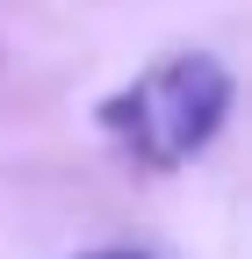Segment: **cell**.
Listing matches in <instances>:
<instances>
[{
    "label": "cell",
    "instance_id": "1",
    "mask_svg": "<svg viewBox=\"0 0 252 259\" xmlns=\"http://www.w3.org/2000/svg\"><path fill=\"white\" fill-rule=\"evenodd\" d=\"M224 108H231V72L216 58L187 51V58L151 65L137 87H122L101 108V122L115 130V144L130 158H144V166H180V158H195L216 137Z\"/></svg>",
    "mask_w": 252,
    "mask_h": 259
},
{
    "label": "cell",
    "instance_id": "2",
    "mask_svg": "<svg viewBox=\"0 0 252 259\" xmlns=\"http://www.w3.org/2000/svg\"><path fill=\"white\" fill-rule=\"evenodd\" d=\"M94 259H137V252H94Z\"/></svg>",
    "mask_w": 252,
    "mask_h": 259
}]
</instances>
